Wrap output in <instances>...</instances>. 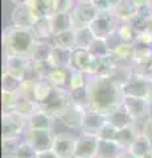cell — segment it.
Segmentation results:
<instances>
[{
  "label": "cell",
  "mask_w": 152,
  "mask_h": 158,
  "mask_svg": "<svg viewBox=\"0 0 152 158\" xmlns=\"http://www.w3.org/2000/svg\"><path fill=\"white\" fill-rule=\"evenodd\" d=\"M76 4V0H56L54 13H72Z\"/></svg>",
  "instance_id": "45"
},
{
  "label": "cell",
  "mask_w": 152,
  "mask_h": 158,
  "mask_svg": "<svg viewBox=\"0 0 152 158\" xmlns=\"http://www.w3.org/2000/svg\"><path fill=\"white\" fill-rule=\"evenodd\" d=\"M21 141L16 138H2V149H3V158H13L16 152L20 146Z\"/></svg>",
  "instance_id": "40"
},
{
  "label": "cell",
  "mask_w": 152,
  "mask_h": 158,
  "mask_svg": "<svg viewBox=\"0 0 152 158\" xmlns=\"http://www.w3.org/2000/svg\"><path fill=\"white\" fill-rule=\"evenodd\" d=\"M53 42L50 41H37L33 53L31 56V59L35 62H41V61H48L50 57L52 49H53Z\"/></svg>",
  "instance_id": "34"
},
{
  "label": "cell",
  "mask_w": 152,
  "mask_h": 158,
  "mask_svg": "<svg viewBox=\"0 0 152 158\" xmlns=\"http://www.w3.org/2000/svg\"><path fill=\"white\" fill-rule=\"evenodd\" d=\"M41 107L37 102H33V100H27V99H20L19 104L16 107L15 112H17L20 116H23L25 120H28L29 117H32L37 111H40Z\"/></svg>",
  "instance_id": "35"
},
{
  "label": "cell",
  "mask_w": 152,
  "mask_h": 158,
  "mask_svg": "<svg viewBox=\"0 0 152 158\" xmlns=\"http://www.w3.org/2000/svg\"><path fill=\"white\" fill-rule=\"evenodd\" d=\"M20 94L19 92H9V91H2V106L3 112H11L15 111L20 102Z\"/></svg>",
  "instance_id": "38"
},
{
  "label": "cell",
  "mask_w": 152,
  "mask_h": 158,
  "mask_svg": "<svg viewBox=\"0 0 152 158\" xmlns=\"http://www.w3.org/2000/svg\"><path fill=\"white\" fill-rule=\"evenodd\" d=\"M3 53L4 57L29 58L33 53L37 40L31 28L9 25L3 31Z\"/></svg>",
  "instance_id": "2"
},
{
  "label": "cell",
  "mask_w": 152,
  "mask_h": 158,
  "mask_svg": "<svg viewBox=\"0 0 152 158\" xmlns=\"http://www.w3.org/2000/svg\"><path fill=\"white\" fill-rule=\"evenodd\" d=\"M35 66H36V73H37V77H38V81L40 79H48L49 74L52 73V70L54 67L49 61H41V62H35Z\"/></svg>",
  "instance_id": "46"
},
{
  "label": "cell",
  "mask_w": 152,
  "mask_h": 158,
  "mask_svg": "<svg viewBox=\"0 0 152 158\" xmlns=\"http://www.w3.org/2000/svg\"><path fill=\"white\" fill-rule=\"evenodd\" d=\"M89 2H90L99 12H102V11H112L111 0H89Z\"/></svg>",
  "instance_id": "49"
},
{
  "label": "cell",
  "mask_w": 152,
  "mask_h": 158,
  "mask_svg": "<svg viewBox=\"0 0 152 158\" xmlns=\"http://www.w3.org/2000/svg\"><path fill=\"white\" fill-rule=\"evenodd\" d=\"M76 2H86V0H76Z\"/></svg>",
  "instance_id": "58"
},
{
  "label": "cell",
  "mask_w": 152,
  "mask_h": 158,
  "mask_svg": "<svg viewBox=\"0 0 152 158\" xmlns=\"http://www.w3.org/2000/svg\"><path fill=\"white\" fill-rule=\"evenodd\" d=\"M73 50H67L60 46H53L50 57L48 61L52 63L53 67H70Z\"/></svg>",
  "instance_id": "27"
},
{
  "label": "cell",
  "mask_w": 152,
  "mask_h": 158,
  "mask_svg": "<svg viewBox=\"0 0 152 158\" xmlns=\"http://www.w3.org/2000/svg\"><path fill=\"white\" fill-rule=\"evenodd\" d=\"M152 59V46L141 45V44H135L134 58H132V66L136 70L144 69Z\"/></svg>",
  "instance_id": "22"
},
{
  "label": "cell",
  "mask_w": 152,
  "mask_h": 158,
  "mask_svg": "<svg viewBox=\"0 0 152 158\" xmlns=\"http://www.w3.org/2000/svg\"><path fill=\"white\" fill-rule=\"evenodd\" d=\"M37 16L33 12L32 7L29 4L24 6H15L11 12V23L12 25L24 27V28H32L37 21Z\"/></svg>",
  "instance_id": "14"
},
{
  "label": "cell",
  "mask_w": 152,
  "mask_h": 158,
  "mask_svg": "<svg viewBox=\"0 0 152 158\" xmlns=\"http://www.w3.org/2000/svg\"><path fill=\"white\" fill-rule=\"evenodd\" d=\"M37 81H24L21 83V87L19 90V94L23 99H27V100H35V86H36Z\"/></svg>",
  "instance_id": "43"
},
{
  "label": "cell",
  "mask_w": 152,
  "mask_h": 158,
  "mask_svg": "<svg viewBox=\"0 0 152 158\" xmlns=\"http://www.w3.org/2000/svg\"><path fill=\"white\" fill-rule=\"evenodd\" d=\"M122 88L126 96L143 98L152 103V78L136 69Z\"/></svg>",
  "instance_id": "3"
},
{
  "label": "cell",
  "mask_w": 152,
  "mask_h": 158,
  "mask_svg": "<svg viewBox=\"0 0 152 158\" xmlns=\"http://www.w3.org/2000/svg\"><path fill=\"white\" fill-rule=\"evenodd\" d=\"M97 62H98V57L93 56L87 49H74L72 54L70 69L76 71H82L87 74L89 77H91L95 73Z\"/></svg>",
  "instance_id": "7"
},
{
  "label": "cell",
  "mask_w": 152,
  "mask_h": 158,
  "mask_svg": "<svg viewBox=\"0 0 152 158\" xmlns=\"http://www.w3.org/2000/svg\"><path fill=\"white\" fill-rule=\"evenodd\" d=\"M70 74H72L70 67H54L52 73L49 74L46 81H49V83L56 88L67 90L70 82Z\"/></svg>",
  "instance_id": "19"
},
{
  "label": "cell",
  "mask_w": 152,
  "mask_h": 158,
  "mask_svg": "<svg viewBox=\"0 0 152 158\" xmlns=\"http://www.w3.org/2000/svg\"><path fill=\"white\" fill-rule=\"evenodd\" d=\"M29 58L23 57H4V71H7L12 75L24 79L25 67Z\"/></svg>",
  "instance_id": "23"
},
{
  "label": "cell",
  "mask_w": 152,
  "mask_h": 158,
  "mask_svg": "<svg viewBox=\"0 0 152 158\" xmlns=\"http://www.w3.org/2000/svg\"><path fill=\"white\" fill-rule=\"evenodd\" d=\"M53 88L54 87H53L46 79H40V81H37L36 86H35V100L38 103V104L44 103L49 98V95L52 94Z\"/></svg>",
  "instance_id": "36"
},
{
  "label": "cell",
  "mask_w": 152,
  "mask_h": 158,
  "mask_svg": "<svg viewBox=\"0 0 152 158\" xmlns=\"http://www.w3.org/2000/svg\"><path fill=\"white\" fill-rule=\"evenodd\" d=\"M98 149V137L82 133L77 137L74 158H95Z\"/></svg>",
  "instance_id": "13"
},
{
  "label": "cell",
  "mask_w": 152,
  "mask_h": 158,
  "mask_svg": "<svg viewBox=\"0 0 152 158\" xmlns=\"http://www.w3.org/2000/svg\"><path fill=\"white\" fill-rule=\"evenodd\" d=\"M147 8H148V11L152 13V0H150L148 4H147Z\"/></svg>",
  "instance_id": "56"
},
{
  "label": "cell",
  "mask_w": 152,
  "mask_h": 158,
  "mask_svg": "<svg viewBox=\"0 0 152 158\" xmlns=\"http://www.w3.org/2000/svg\"><path fill=\"white\" fill-rule=\"evenodd\" d=\"M123 149L112 140H101L98 138V149L95 158H118Z\"/></svg>",
  "instance_id": "26"
},
{
  "label": "cell",
  "mask_w": 152,
  "mask_h": 158,
  "mask_svg": "<svg viewBox=\"0 0 152 158\" xmlns=\"http://www.w3.org/2000/svg\"><path fill=\"white\" fill-rule=\"evenodd\" d=\"M140 135L139 129L136 125H130L122 129H118L116 136H115V142L119 145L123 150H128V148L132 145V142L136 140V137Z\"/></svg>",
  "instance_id": "21"
},
{
  "label": "cell",
  "mask_w": 152,
  "mask_h": 158,
  "mask_svg": "<svg viewBox=\"0 0 152 158\" xmlns=\"http://www.w3.org/2000/svg\"><path fill=\"white\" fill-rule=\"evenodd\" d=\"M56 117L49 115L45 111H37L32 117H29L27 120V127L28 129H49L53 131L54 127Z\"/></svg>",
  "instance_id": "16"
},
{
  "label": "cell",
  "mask_w": 152,
  "mask_h": 158,
  "mask_svg": "<svg viewBox=\"0 0 152 158\" xmlns=\"http://www.w3.org/2000/svg\"><path fill=\"white\" fill-rule=\"evenodd\" d=\"M118 158H136L134 154H132V153H130L128 150H123L120 153V156L118 157Z\"/></svg>",
  "instance_id": "53"
},
{
  "label": "cell",
  "mask_w": 152,
  "mask_h": 158,
  "mask_svg": "<svg viewBox=\"0 0 152 158\" xmlns=\"http://www.w3.org/2000/svg\"><path fill=\"white\" fill-rule=\"evenodd\" d=\"M86 90L89 98V108L105 116L110 115L123 104V88L112 78L89 77Z\"/></svg>",
  "instance_id": "1"
},
{
  "label": "cell",
  "mask_w": 152,
  "mask_h": 158,
  "mask_svg": "<svg viewBox=\"0 0 152 158\" xmlns=\"http://www.w3.org/2000/svg\"><path fill=\"white\" fill-rule=\"evenodd\" d=\"M32 32L35 34L37 41H53V32L50 27V17H40L37 19L35 25L32 28Z\"/></svg>",
  "instance_id": "25"
},
{
  "label": "cell",
  "mask_w": 152,
  "mask_h": 158,
  "mask_svg": "<svg viewBox=\"0 0 152 158\" xmlns=\"http://www.w3.org/2000/svg\"><path fill=\"white\" fill-rule=\"evenodd\" d=\"M118 63L115 62V59L111 57V54L106 57H99L98 58V62H97V69H95V73L94 75L91 77H102V78H110L114 73L115 67H116Z\"/></svg>",
  "instance_id": "28"
},
{
  "label": "cell",
  "mask_w": 152,
  "mask_h": 158,
  "mask_svg": "<svg viewBox=\"0 0 152 158\" xmlns=\"http://www.w3.org/2000/svg\"><path fill=\"white\" fill-rule=\"evenodd\" d=\"M139 71H141V73H144V74H147V75H150L151 78H152V59H151V62L147 65L144 69H141V70H139Z\"/></svg>",
  "instance_id": "52"
},
{
  "label": "cell",
  "mask_w": 152,
  "mask_h": 158,
  "mask_svg": "<svg viewBox=\"0 0 152 158\" xmlns=\"http://www.w3.org/2000/svg\"><path fill=\"white\" fill-rule=\"evenodd\" d=\"M128 152L132 153L136 158H144L145 156H148L152 153V145L140 132V135L136 137V140L132 142V145L128 148Z\"/></svg>",
  "instance_id": "30"
},
{
  "label": "cell",
  "mask_w": 152,
  "mask_h": 158,
  "mask_svg": "<svg viewBox=\"0 0 152 158\" xmlns=\"http://www.w3.org/2000/svg\"><path fill=\"white\" fill-rule=\"evenodd\" d=\"M144 158H152V153H151V154H148V156H145Z\"/></svg>",
  "instance_id": "57"
},
{
  "label": "cell",
  "mask_w": 152,
  "mask_h": 158,
  "mask_svg": "<svg viewBox=\"0 0 152 158\" xmlns=\"http://www.w3.org/2000/svg\"><path fill=\"white\" fill-rule=\"evenodd\" d=\"M54 136L53 131L49 129H27L24 133V141L31 144L37 153H41L52 149Z\"/></svg>",
  "instance_id": "8"
},
{
  "label": "cell",
  "mask_w": 152,
  "mask_h": 158,
  "mask_svg": "<svg viewBox=\"0 0 152 158\" xmlns=\"http://www.w3.org/2000/svg\"><path fill=\"white\" fill-rule=\"evenodd\" d=\"M106 117H107V123H110L116 129H122V128L136 124L135 120L132 118V116L128 113V111L126 110V107L123 104L120 107H118L114 112H111L110 115H107Z\"/></svg>",
  "instance_id": "17"
},
{
  "label": "cell",
  "mask_w": 152,
  "mask_h": 158,
  "mask_svg": "<svg viewBox=\"0 0 152 158\" xmlns=\"http://www.w3.org/2000/svg\"><path fill=\"white\" fill-rule=\"evenodd\" d=\"M119 25V20L112 11H102L98 12L94 21L90 24L91 31L94 32L95 37L98 38H107L116 32Z\"/></svg>",
  "instance_id": "5"
},
{
  "label": "cell",
  "mask_w": 152,
  "mask_h": 158,
  "mask_svg": "<svg viewBox=\"0 0 152 158\" xmlns=\"http://www.w3.org/2000/svg\"><path fill=\"white\" fill-rule=\"evenodd\" d=\"M87 79H89V75H87V74L82 73V71L72 70L70 82H69L67 90H80V88H85L87 85Z\"/></svg>",
  "instance_id": "41"
},
{
  "label": "cell",
  "mask_w": 152,
  "mask_h": 158,
  "mask_svg": "<svg viewBox=\"0 0 152 158\" xmlns=\"http://www.w3.org/2000/svg\"><path fill=\"white\" fill-rule=\"evenodd\" d=\"M141 135H143L147 140L151 142L152 145V116H150L143 123V128H141Z\"/></svg>",
  "instance_id": "50"
},
{
  "label": "cell",
  "mask_w": 152,
  "mask_h": 158,
  "mask_svg": "<svg viewBox=\"0 0 152 158\" xmlns=\"http://www.w3.org/2000/svg\"><path fill=\"white\" fill-rule=\"evenodd\" d=\"M37 158H60L54 152L52 149L50 150H45V152H41L37 154Z\"/></svg>",
  "instance_id": "51"
},
{
  "label": "cell",
  "mask_w": 152,
  "mask_h": 158,
  "mask_svg": "<svg viewBox=\"0 0 152 158\" xmlns=\"http://www.w3.org/2000/svg\"><path fill=\"white\" fill-rule=\"evenodd\" d=\"M77 137L70 133H58L54 136L52 150L60 158H74Z\"/></svg>",
  "instance_id": "11"
},
{
  "label": "cell",
  "mask_w": 152,
  "mask_h": 158,
  "mask_svg": "<svg viewBox=\"0 0 152 158\" xmlns=\"http://www.w3.org/2000/svg\"><path fill=\"white\" fill-rule=\"evenodd\" d=\"M106 123H107V117L105 115L87 108L85 117H83V124H82L81 131H82V133H86V135L97 136L98 132L102 129V127H103Z\"/></svg>",
  "instance_id": "15"
},
{
  "label": "cell",
  "mask_w": 152,
  "mask_h": 158,
  "mask_svg": "<svg viewBox=\"0 0 152 158\" xmlns=\"http://www.w3.org/2000/svg\"><path fill=\"white\" fill-rule=\"evenodd\" d=\"M98 12L99 11L93 6L89 0H86V2H77L74 9L72 11V19H73V24H74V29L82 28V27H90V24L97 17Z\"/></svg>",
  "instance_id": "9"
},
{
  "label": "cell",
  "mask_w": 152,
  "mask_h": 158,
  "mask_svg": "<svg viewBox=\"0 0 152 158\" xmlns=\"http://www.w3.org/2000/svg\"><path fill=\"white\" fill-rule=\"evenodd\" d=\"M93 56L95 57H106L109 56V54L111 53V49L109 46V42H107L106 38H95L94 41H93V44L90 45V48L87 49Z\"/></svg>",
  "instance_id": "39"
},
{
  "label": "cell",
  "mask_w": 152,
  "mask_h": 158,
  "mask_svg": "<svg viewBox=\"0 0 152 158\" xmlns=\"http://www.w3.org/2000/svg\"><path fill=\"white\" fill-rule=\"evenodd\" d=\"M54 3L56 0H31L29 6L32 7L36 16L40 17H50L54 13Z\"/></svg>",
  "instance_id": "31"
},
{
  "label": "cell",
  "mask_w": 152,
  "mask_h": 158,
  "mask_svg": "<svg viewBox=\"0 0 152 158\" xmlns=\"http://www.w3.org/2000/svg\"><path fill=\"white\" fill-rule=\"evenodd\" d=\"M134 50H135V44L120 41L111 49L110 54L115 59L116 63H132Z\"/></svg>",
  "instance_id": "18"
},
{
  "label": "cell",
  "mask_w": 152,
  "mask_h": 158,
  "mask_svg": "<svg viewBox=\"0 0 152 158\" xmlns=\"http://www.w3.org/2000/svg\"><path fill=\"white\" fill-rule=\"evenodd\" d=\"M116 132H118V129L115 127H112L110 123H106V124L102 127V129L98 132L97 137L101 138V140H112V141H115Z\"/></svg>",
  "instance_id": "47"
},
{
  "label": "cell",
  "mask_w": 152,
  "mask_h": 158,
  "mask_svg": "<svg viewBox=\"0 0 152 158\" xmlns=\"http://www.w3.org/2000/svg\"><path fill=\"white\" fill-rule=\"evenodd\" d=\"M86 110L87 108H83L72 102L70 106L57 117V120H60L63 125L70 128V129H82L83 117H85Z\"/></svg>",
  "instance_id": "12"
},
{
  "label": "cell",
  "mask_w": 152,
  "mask_h": 158,
  "mask_svg": "<svg viewBox=\"0 0 152 158\" xmlns=\"http://www.w3.org/2000/svg\"><path fill=\"white\" fill-rule=\"evenodd\" d=\"M69 91L70 99L74 104H78L83 108H89V98H87V90L80 88V90H67Z\"/></svg>",
  "instance_id": "42"
},
{
  "label": "cell",
  "mask_w": 152,
  "mask_h": 158,
  "mask_svg": "<svg viewBox=\"0 0 152 158\" xmlns=\"http://www.w3.org/2000/svg\"><path fill=\"white\" fill-rule=\"evenodd\" d=\"M23 83L21 78H17L9 74L7 71H3L2 75V88L3 91H9V92H19Z\"/></svg>",
  "instance_id": "37"
},
{
  "label": "cell",
  "mask_w": 152,
  "mask_h": 158,
  "mask_svg": "<svg viewBox=\"0 0 152 158\" xmlns=\"http://www.w3.org/2000/svg\"><path fill=\"white\" fill-rule=\"evenodd\" d=\"M139 8L135 6V3L132 0H120L116 6L112 8V12L115 13V16L120 21H130L131 19H134L138 15Z\"/></svg>",
  "instance_id": "20"
},
{
  "label": "cell",
  "mask_w": 152,
  "mask_h": 158,
  "mask_svg": "<svg viewBox=\"0 0 152 158\" xmlns=\"http://www.w3.org/2000/svg\"><path fill=\"white\" fill-rule=\"evenodd\" d=\"M70 103H72V99L69 95V91L54 87L52 94L49 95V98L44 103H41L40 107L42 111H45L46 113L57 118L70 106Z\"/></svg>",
  "instance_id": "4"
},
{
  "label": "cell",
  "mask_w": 152,
  "mask_h": 158,
  "mask_svg": "<svg viewBox=\"0 0 152 158\" xmlns=\"http://www.w3.org/2000/svg\"><path fill=\"white\" fill-rule=\"evenodd\" d=\"M76 42H77V49H89L93 41L97 38L94 32L91 31L90 27H82V28H76Z\"/></svg>",
  "instance_id": "33"
},
{
  "label": "cell",
  "mask_w": 152,
  "mask_h": 158,
  "mask_svg": "<svg viewBox=\"0 0 152 158\" xmlns=\"http://www.w3.org/2000/svg\"><path fill=\"white\" fill-rule=\"evenodd\" d=\"M145 28H148L150 31H152V13L145 19Z\"/></svg>",
  "instance_id": "55"
},
{
  "label": "cell",
  "mask_w": 152,
  "mask_h": 158,
  "mask_svg": "<svg viewBox=\"0 0 152 158\" xmlns=\"http://www.w3.org/2000/svg\"><path fill=\"white\" fill-rule=\"evenodd\" d=\"M53 45L54 46H60L67 50H74L77 49V42H76V31L70 29V31L62 32L53 36Z\"/></svg>",
  "instance_id": "29"
},
{
  "label": "cell",
  "mask_w": 152,
  "mask_h": 158,
  "mask_svg": "<svg viewBox=\"0 0 152 158\" xmlns=\"http://www.w3.org/2000/svg\"><path fill=\"white\" fill-rule=\"evenodd\" d=\"M151 104L152 103L143 98H135V96H126L123 99V106L132 118L136 121H145L151 116Z\"/></svg>",
  "instance_id": "10"
},
{
  "label": "cell",
  "mask_w": 152,
  "mask_h": 158,
  "mask_svg": "<svg viewBox=\"0 0 152 158\" xmlns=\"http://www.w3.org/2000/svg\"><path fill=\"white\" fill-rule=\"evenodd\" d=\"M135 44L152 46V31H150L148 28H144V29H141V31H139Z\"/></svg>",
  "instance_id": "48"
},
{
  "label": "cell",
  "mask_w": 152,
  "mask_h": 158,
  "mask_svg": "<svg viewBox=\"0 0 152 158\" xmlns=\"http://www.w3.org/2000/svg\"><path fill=\"white\" fill-rule=\"evenodd\" d=\"M12 4L15 6H24V4H29L31 3V0H9Z\"/></svg>",
  "instance_id": "54"
},
{
  "label": "cell",
  "mask_w": 152,
  "mask_h": 158,
  "mask_svg": "<svg viewBox=\"0 0 152 158\" xmlns=\"http://www.w3.org/2000/svg\"><path fill=\"white\" fill-rule=\"evenodd\" d=\"M2 138H16L20 137L23 133H25L27 120L23 116H20L17 112H3L2 115Z\"/></svg>",
  "instance_id": "6"
},
{
  "label": "cell",
  "mask_w": 152,
  "mask_h": 158,
  "mask_svg": "<svg viewBox=\"0 0 152 158\" xmlns=\"http://www.w3.org/2000/svg\"><path fill=\"white\" fill-rule=\"evenodd\" d=\"M37 154L38 153L31 144H28L27 141H23L13 158H37Z\"/></svg>",
  "instance_id": "44"
},
{
  "label": "cell",
  "mask_w": 152,
  "mask_h": 158,
  "mask_svg": "<svg viewBox=\"0 0 152 158\" xmlns=\"http://www.w3.org/2000/svg\"><path fill=\"white\" fill-rule=\"evenodd\" d=\"M50 27L53 34H58L74 29L72 13H53L50 16Z\"/></svg>",
  "instance_id": "24"
},
{
  "label": "cell",
  "mask_w": 152,
  "mask_h": 158,
  "mask_svg": "<svg viewBox=\"0 0 152 158\" xmlns=\"http://www.w3.org/2000/svg\"><path fill=\"white\" fill-rule=\"evenodd\" d=\"M138 29H136L130 21H120L119 25L116 28V36L119 37L120 41L123 42H136V37H138Z\"/></svg>",
  "instance_id": "32"
}]
</instances>
